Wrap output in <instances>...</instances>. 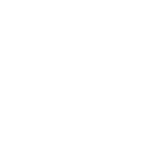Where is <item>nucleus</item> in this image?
<instances>
[]
</instances>
